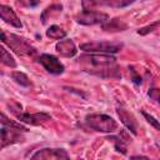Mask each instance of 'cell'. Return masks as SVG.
Masks as SVG:
<instances>
[{"label": "cell", "mask_w": 160, "mask_h": 160, "mask_svg": "<svg viewBox=\"0 0 160 160\" xmlns=\"http://www.w3.org/2000/svg\"><path fill=\"white\" fill-rule=\"evenodd\" d=\"M31 159H40V160H61L69 159V154L64 149H41L38 150Z\"/></svg>", "instance_id": "cell-8"}, {"label": "cell", "mask_w": 160, "mask_h": 160, "mask_svg": "<svg viewBox=\"0 0 160 160\" xmlns=\"http://www.w3.org/2000/svg\"><path fill=\"white\" fill-rule=\"evenodd\" d=\"M142 112V115H144V118L146 119V121L149 122V124H151L156 130H159L160 131V121H158L152 115H150V114H148L146 111H141Z\"/></svg>", "instance_id": "cell-22"}, {"label": "cell", "mask_w": 160, "mask_h": 160, "mask_svg": "<svg viewBox=\"0 0 160 160\" xmlns=\"http://www.w3.org/2000/svg\"><path fill=\"white\" fill-rule=\"evenodd\" d=\"M76 22L81 25H96V24H104L109 20V15L101 11L96 10H82L80 14L76 15Z\"/></svg>", "instance_id": "cell-5"}, {"label": "cell", "mask_w": 160, "mask_h": 160, "mask_svg": "<svg viewBox=\"0 0 160 160\" xmlns=\"http://www.w3.org/2000/svg\"><path fill=\"white\" fill-rule=\"evenodd\" d=\"M1 125H5V126H9L11 129H15L18 131H21V132H26L28 131V128H25L24 125H21L20 122H16L14 120H10L6 118V115L2 112L1 114Z\"/></svg>", "instance_id": "cell-18"}, {"label": "cell", "mask_w": 160, "mask_h": 160, "mask_svg": "<svg viewBox=\"0 0 160 160\" xmlns=\"http://www.w3.org/2000/svg\"><path fill=\"white\" fill-rule=\"evenodd\" d=\"M108 140L112 141L114 142V146H115V150L121 152V154H126V150H128V144L131 141V139L128 136V134L125 131H121L119 135H111L108 138Z\"/></svg>", "instance_id": "cell-14"}, {"label": "cell", "mask_w": 160, "mask_h": 160, "mask_svg": "<svg viewBox=\"0 0 160 160\" xmlns=\"http://www.w3.org/2000/svg\"><path fill=\"white\" fill-rule=\"evenodd\" d=\"M130 71H131V74H132V81H134L135 84H141V78L135 72V70L131 68V70H130Z\"/></svg>", "instance_id": "cell-26"}, {"label": "cell", "mask_w": 160, "mask_h": 160, "mask_svg": "<svg viewBox=\"0 0 160 160\" xmlns=\"http://www.w3.org/2000/svg\"><path fill=\"white\" fill-rule=\"evenodd\" d=\"M84 71L100 78H120L116 59L110 54H90L80 56Z\"/></svg>", "instance_id": "cell-1"}, {"label": "cell", "mask_w": 160, "mask_h": 160, "mask_svg": "<svg viewBox=\"0 0 160 160\" xmlns=\"http://www.w3.org/2000/svg\"><path fill=\"white\" fill-rule=\"evenodd\" d=\"M9 108H10V111H11L15 116L22 111V110H21V109H22L21 105L18 104V102H15V101H10V102H9Z\"/></svg>", "instance_id": "cell-25"}, {"label": "cell", "mask_w": 160, "mask_h": 160, "mask_svg": "<svg viewBox=\"0 0 160 160\" xmlns=\"http://www.w3.org/2000/svg\"><path fill=\"white\" fill-rule=\"evenodd\" d=\"M148 95H149V98H150L152 101H155L156 104L160 105V89H158V88H152V89L149 90Z\"/></svg>", "instance_id": "cell-23"}, {"label": "cell", "mask_w": 160, "mask_h": 160, "mask_svg": "<svg viewBox=\"0 0 160 160\" xmlns=\"http://www.w3.org/2000/svg\"><path fill=\"white\" fill-rule=\"evenodd\" d=\"M0 14H1V19H2L6 24H9V25H11V26H14V28H18V29L22 28V22L20 21L19 16L15 14V11H14L10 6H8V5H1Z\"/></svg>", "instance_id": "cell-12"}, {"label": "cell", "mask_w": 160, "mask_h": 160, "mask_svg": "<svg viewBox=\"0 0 160 160\" xmlns=\"http://www.w3.org/2000/svg\"><path fill=\"white\" fill-rule=\"evenodd\" d=\"M61 11H62V5L61 4H54V5H50L49 8H46L41 14L42 24H46L49 20L56 18L59 14H61Z\"/></svg>", "instance_id": "cell-15"}, {"label": "cell", "mask_w": 160, "mask_h": 160, "mask_svg": "<svg viewBox=\"0 0 160 160\" xmlns=\"http://www.w3.org/2000/svg\"><path fill=\"white\" fill-rule=\"evenodd\" d=\"M11 78H12V80H14L16 84H19V85H21V86L29 88V86L31 85V82H30L29 78H28V76H26L24 72H20V71H14V72L11 74Z\"/></svg>", "instance_id": "cell-19"}, {"label": "cell", "mask_w": 160, "mask_h": 160, "mask_svg": "<svg viewBox=\"0 0 160 160\" xmlns=\"http://www.w3.org/2000/svg\"><path fill=\"white\" fill-rule=\"evenodd\" d=\"M101 28L105 31H124V30L128 29V25L122 20L115 18V19L108 20L106 22L101 24Z\"/></svg>", "instance_id": "cell-16"}, {"label": "cell", "mask_w": 160, "mask_h": 160, "mask_svg": "<svg viewBox=\"0 0 160 160\" xmlns=\"http://www.w3.org/2000/svg\"><path fill=\"white\" fill-rule=\"evenodd\" d=\"M80 49L90 54H115L122 49V44L110 41H91L81 44Z\"/></svg>", "instance_id": "cell-4"}, {"label": "cell", "mask_w": 160, "mask_h": 160, "mask_svg": "<svg viewBox=\"0 0 160 160\" xmlns=\"http://www.w3.org/2000/svg\"><path fill=\"white\" fill-rule=\"evenodd\" d=\"M0 50H1V61H2V64L9 66V68H16V62H15L14 58L10 55V52L4 46Z\"/></svg>", "instance_id": "cell-20"}, {"label": "cell", "mask_w": 160, "mask_h": 160, "mask_svg": "<svg viewBox=\"0 0 160 160\" xmlns=\"http://www.w3.org/2000/svg\"><path fill=\"white\" fill-rule=\"evenodd\" d=\"M40 4V0H18V5L21 8H35Z\"/></svg>", "instance_id": "cell-24"}, {"label": "cell", "mask_w": 160, "mask_h": 160, "mask_svg": "<svg viewBox=\"0 0 160 160\" xmlns=\"http://www.w3.org/2000/svg\"><path fill=\"white\" fill-rule=\"evenodd\" d=\"M56 51L61 55V56H65V58H72L76 55L78 50H76V46L74 44V41L71 39H65V40H60L56 46H55Z\"/></svg>", "instance_id": "cell-13"}, {"label": "cell", "mask_w": 160, "mask_h": 160, "mask_svg": "<svg viewBox=\"0 0 160 160\" xmlns=\"http://www.w3.org/2000/svg\"><path fill=\"white\" fill-rule=\"evenodd\" d=\"M21 141H24V136L21 135V131H18L5 125L1 126V146H0L1 149L6 148L10 144L21 142Z\"/></svg>", "instance_id": "cell-9"}, {"label": "cell", "mask_w": 160, "mask_h": 160, "mask_svg": "<svg viewBox=\"0 0 160 160\" xmlns=\"http://www.w3.org/2000/svg\"><path fill=\"white\" fill-rule=\"evenodd\" d=\"M86 125L95 130L101 132H114L118 130V122L109 115L105 114H89L85 118Z\"/></svg>", "instance_id": "cell-3"}, {"label": "cell", "mask_w": 160, "mask_h": 160, "mask_svg": "<svg viewBox=\"0 0 160 160\" xmlns=\"http://www.w3.org/2000/svg\"><path fill=\"white\" fill-rule=\"evenodd\" d=\"M39 62L44 66V69L48 72H50L52 75H60L65 70L62 62L56 56L50 55V54H41L39 56Z\"/></svg>", "instance_id": "cell-7"}, {"label": "cell", "mask_w": 160, "mask_h": 160, "mask_svg": "<svg viewBox=\"0 0 160 160\" xmlns=\"http://www.w3.org/2000/svg\"><path fill=\"white\" fill-rule=\"evenodd\" d=\"M1 41L2 44L8 45L11 50H14L19 55H25V56H32L36 54V49L24 38L10 34L6 31H1Z\"/></svg>", "instance_id": "cell-2"}, {"label": "cell", "mask_w": 160, "mask_h": 160, "mask_svg": "<svg viewBox=\"0 0 160 160\" xmlns=\"http://www.w3.org/2000/svg\"><path fill=\"white\" fill-rule=\"evenodd\" d=\"M18 120L25 124H30V125H40L46 122L48 120L51 119V116L46 112H35V114H30V112H20L16 115Z\"/></svg>", "instance_id": "cell-10"}, {"label": "cell", "mask_w": 160, "mask_h": 160, "mask_svg": "<svg viewBox=\"0 0 160 160\" xmlns=\"http://www.w3.org/2000/svg\"><path fill=\"white\" fill-rule=\"evenodd\" d=\"M135 0H81V6L84 10H94L95 8H125L134 2Z\"/></svg>", "instance_id": "cell-6"}, {"label": "cell", "mask_w": 160, "mask_h": 160, "mask_svg": "<svg viewBox=\"0 0 160 160\" xmlns=\"http://www.w3.org/2000/svg\"><path fill=\"white\" fill-rule=\"evenodd\" d=\"M46 36L50 39H54V40H61L66 36V31L62 28H60L59 25H51L46 30Z\"/></svg>", "instance_id": "cell-17"}, {"label": "cell", "mask_w": 160, "mask_h": 160, "mask_svg": "<svg viewBox=\"0 0 160 160\" xmlns=\"http://www.w3.org/2000/svg\"><path fill=\"white\" fill-rule=\"evenodd\" d=\"M159 26H160V20H158V21H155V22H152V24H150V25H148V26H144V28L139 29V30H138V34H139V35H148V34L155 31Z\"/></svg>", "instance_id": "cell-21"}, {"label": "cell", "mask_w": 160, "mask_h": 160, "mask_svg": "<svg viewBox=\"0 0 160 160\" xmlns=\"http://www.w3.org/2000/svg\"><path fill=\"white\" fill-rule=\"evenodd\" d=\"M116 111H118V115H119L121 122L125 125V128L130 132H132L134 135H136L138 134V122H136L135 118L126 109H124V108H118Z\"/></svg>", "instance_id": "cell-11"}]
</instances>
